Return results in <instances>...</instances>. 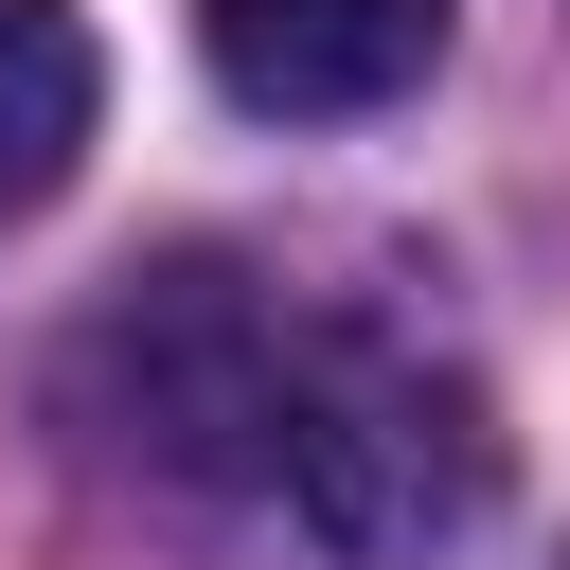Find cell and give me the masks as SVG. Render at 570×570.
Listing matches in <instances>:
<instances>
[{
  "label": "cell",
  "mask_w": 570,
  "mask_h": 570,
  "mask_svg": "<svg viewBox=\"0 0 570 570\" xmlns=\"http://www.w3.org/2000/svg\"><path fill=\"white\" fill-rule=\"evenodd\" d=\"M71 392L160 481H196V499H232V517H267V534H303L338 570H428L499 499V428H481L463 356H428V338H392L356 303H303V285H267L232 249L142 267L89 321Z\"/></svg>",
  "instance_id": "cell-1"
},
{
  "label": "cell",
  "mask_w": 570,
  "mask_h": 570,
  "mask_svg": "<svg viewBox=\"0 0 570 570\" xmlns=\"http://www.w3.org/2000/svg\"><path fill=\"white\" fill-rule=\"evenodd\" d=\"M196 53L267 125H356V107H410L428 89L445 0H196Z\"/></svg>",
  "instance_id": "cell-2"
},
{
  "label": "cell",
  "mask_w": 570,
  "mask_h": 570,
  "mask_svg": "<svg viewBox=\"0 0 570 570\" xmlns=\"http://www.w3.org/2000/svg\"><path fill=\"white\" fill-rule=\"evenodd\" d=\"M89 160V18L71 0H0V232Z\"/></svg>",
  "instance_id": "cell-3"
}]
</instances>
